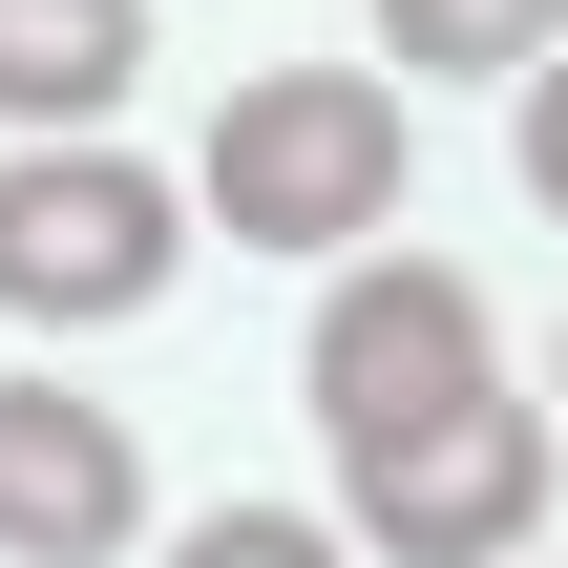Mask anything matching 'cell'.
Here are the masks:
<instances>
[{
    "label": "cell",
    "instance_id": "obj_8",
    "mask_svg": "<svg viewBox=\"0 0 568 568\" xmlns=\"http://www.w3.org/2000/svg\"><path fill=\"white\" fill-rule=\"evenodd\" d=\"M169 568H358V527H316V506H211Z\"/></svg>",
    "mask_w": 568,
    "mask_h": 568
},
{
    "label": "cell",
    "instance_id": "obj_3",
    "mask_svg": "<svg viewBox=\"0 0 568 568\" xmlns=\"http://www.w3.org/2000/svg\"><path fill=\"white\" fill-rule=\"evenodd\" d=\"M548 400H443V422H400V443H358L337 464V527L379 568H527V527H548Z\"/></svg>",
    "mask_w": 568,
    "mask_h": 568
},
{
    "label": "cell",
    "instance_id": "obj_4",
    "mask_svg": "<svg viewBox=\"0 0 568 568\" xmlns=\"http://www.w3.org/2000/svg\"><path fill=\"white\" fill-rule=\"evenodd\" d=\"M485 379H506V337H485L464 253H358L316 295V422H337V464L400 443V422H443V400H485Z\"/></svg>",
    "mask_w": 568,
    "mask_h": 568
},
{
    "label": "cell",
    "instance_id": "obj_1",
    "mask_svg": "<svg viewBox=\"0 0 568 568\" xmlns=\"http://www.w3.org/2000/svg\"><path fill=\"white\" fill-rule=\"evenodd\" d=\"M190 190H211L232 253H358V232H400V84L379 63H253L211 105Z\"/></svg>",
    "mask_w": 568,
    "mask_h": 568
},
{
    "label": "cell",
    "instance_id": "obj_6",
    "mask_svg": "<svg viewBox=\"0 0 568 568\" xmlns=\"http://www.w3.org/2000/svg\"><path fill=\"white\" fill-rule=\"evenodd\" d=\"M148 63V0H0V126L21 148H84Z\"/></svg>",
    "mask_w": 568,
    "mask_h": 568
},
{
    "label": "cell",
    "instance_id": "obj_5",
    "mask_svg": "<svg viewBox=\"0 0 568 568\" xmlns=\"http://www.w3.org/2000/svg\"><path fill=\"white\" fill-rule=\"evenodd\" d=\"M148 548V443L84 379H0V568H126Z\"/></svg>",
    "mask_w": 568,
    "mask_h": 568
},
{
    "label": "cell",
    "instance_id": "obj_2",
    "mask_svg": "<svg viewBox=\"0 0 568 568\" xmlns=\"http://www.w3.org/2000/svg\"><path fill=\"white\" fill-rule=\"evenodd\" d=\"M169 274H190V190H169V169H126L105 126H84V148H0V316L105 337V316H148Z\"/></svg>",
    "mask_w": 568,
    "mask_h": 568
},
{
    "label": "cell",
    "instance_id": "obj_10",
    "mask_svg": "<svg viewBox=\"0 0 568 568\" xmlns=\"http://www.w3.org/2000/svg\"><path fill=\"white\" fill-rule=\"evenodd\" d=\"M548 400H568V358H548Z\"/></svg>",
    "mask_w": 568,
    "mask_h": 568
},
{
    "label": "cell",
    "instance_id": "obj_7",
    "mask_svg": "<svg viewBox=\"0 0 568 568\" xmlns=\"http://www.w3.org/2000/svg\"><path fill=\"white\" fill-rule=\"evenodd\" d=\"M568 42V0H379V63L400 84H527Z\"/></svg>",
    "mask_w": 568,
    "mask_h": 568
},
{
    "label": "cell",
    "instance_id": "obj_9",
    "mask_svg": "<svg viewBox=\"0 0 568 568\" xmlns=\"http://www.w3.org/2000/svg\"><path fill=\"white\" fill-rule=\"evenodd\" d=\"M506 148H527V211H568V42L527 63V126H506Z\"/></svg>",
    "mask_w": 568,
    "mask_h": 568
}]
</instances>
